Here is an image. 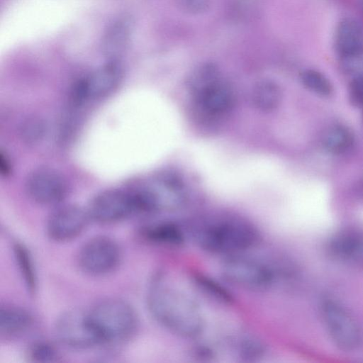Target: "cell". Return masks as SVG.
Returning <instances> with one entry per match:
<instances>
[{"instance_id":"obj_1","label":"cell","mask_w":363,"mask_h":363,"mask_svg":"<svg viewBox=\"0 0 363 363\" xmlns=\"http://www.w3.org/2000/svg\"><path fill=\"white\" fill-rule=\"evenodd\" d=\"M146 300L153 318L171 333L194 338L203 332L204 317L199 304L167 272L159 271L152 276Z\"/></svg>"},{"instance_id":"obj_2","label":"cell","mask_w":363,"mask_h":363,"mask_svg":"<svg viewBox=\"0 0 363 363\" xmlns=\"http://www.w3.org/2000/svg\"><path fill=\"white\" fill-rule=\"evenodd\" d=\"M188 238L202 250L226 257L246 253L261 242L259 230L252 223L238 218H220L186 230Z\"/></svg>"},{"instance_id":"obj_3","label":"cell","mask_w":363,"mask_h":363,"mask_svg":"<svg viewBox=\"0 0 363 363\" xmlns=\"http://www.w3.org/2000/svg\"><path fill=\"white\" fill-rule=\"evenodd\" d=\"M88 311L100 345L123 343L135 334L138 328L136 313L123 300L106 298Z\"/></svg>"},{"instance_id":"obj_4","label":"cell","mask_w":363,"mask_h":363,"mask_svg":"<svg viewBox=\"0 0 363 363\" xmlns=\"http://www.w3.org/2000/svg\"><path fill=\"white\" fill-rule=\"evenodd\" d=\"M221 273L228 282L253 291L268 290L278 280L277 271L272 264L247 252L226 257Z\"/></svg>"},{"instance_id":"obj_5","label":"cell","mask_w":363,"mask_h":363,"mask_svg":"<svg viewBox=\"0 0 363 363\" xmlns=\"http://www.w3.org/2000/svg\"><path fill=\"white\" fill-rule=\"evenodd\" d=\"M320 308L323 323L334 343L345 351L357 348L362 342V333L346 308L331 298L325 299Z\"/></svg>"},{"instance_id":"obj_6","label":"cell","mask_w":363,"mask_h":363,"mask_svg":"<svg viewBox=\"0 0 363 363\" xmlns=\"http://www.w3.org/2000/svg\"><path fill=\"white\" fill-rule=\"evenodd\" d=\"M55 332L59 341L73 349L86 350L100 345L89 311L67 310L57 319Z\"/></svg>"},{"instance_id":"obj_7","label":"cell","mask_w":363,"mask_h":363,"mask_svg":"<svg viewBox=\"0 0 363 363\" xmlns=\"http://www.w3.org/2000/svg\"><path fill=\"white\" fill-rule=\"evenodd\" d=\"M121 259L118 243L105 235H98L87 240L81 247L78 262L86 274L99 277L114 271Z\"/></svg>"},{"instance_id":"obj_8","label":"cell","mask_w":363,"mask_h":363,"mask_svg":"<svg viewBox=\"0 0 363 363\" xmlns=\"http://www.w3.org/2000/svg\"><path fill=\"white\" fill-rule=\"evenodd\" d=\"M88 212L91 219L101 223H112L138 214L133 190H106L91 201Z\"/></svg>"},{"instance_id":"obj_9","label":"cell","mask_w":363,"mask_h":363,"mask_svg":"<svg viewBox=\"0 0 363 363\" xmlns=\"http://www.w3.org/2000/svg\"><path fill=\"white\" fill-rule=\"evenodd\" d=\"M90 219L88 210L76 205L63 206L49 216L46 232L54 241L67 242L80 235Z\"/></svg>"},{"instance_id":"obj_10","label":"cell","mask_w":363,"mask_h":363,"mask_svg":"<svg viewBox=\"0 0 363 363\" xmlns=\"http://www.w3.org/2000/svg\"><path fill=\"white\" fill-rule=\"evenodd\" d=\"M29 196L41 204H55L62 201L67 193L65 179L56 171L41 168L33 171L26 182Z\"/></svg>"},{"instance_id":"obj_11","label":"cell","mask_w":363,"mask_h":363,"mask_svg":"<svg viewBox=\"0 0 363 363\" xmlns=\"http://www.w3.org/2000/svg\"><path fill=\"white\" fill-rule=\"evenodd\" d=\"M121 77L120 67L116 61H112L79 82L76 86L77 97L79 100L103 97L117 86Z\"/></svg>"},{"instance_id":"obj_12","label":"cell","mask_w":363,"mask_h":363,"mask_svg":"<svg viewBox=\"0 0 363 363\" xmlns=\"http://www.w3.org/2000/svg\"><path fill=\"white\" fill-rule=\"evenodd\" d=\"M328 250L335 259L347 264L363 266V233L345 230L335 234Z\"/></svg>"},{"instance_id":"obj_13","label":"cell","mask_w":363,"mask_h":363,"mask_svg":"<svg viewBox=\"0 0 363 363\" xmlns=\"http://www.w3.org/2000/svg\"><path fill=\"white\" fill-rule=\"evenodd\" d=\"M200 108L210 116H220L234 104V94L230 86L220 79L195 95Z\"/></svg>"},{"instance_id":"obj_14","label":"cell","mask_w":363,"mask_h":363,"mask_svg":"<svg viewBox=\"0 0 363 363\" xmlns=\"http://www.w3.org/2000/svg\"><path fill=\"white\" fill-rule=\"evenodd\" d=\"M335 47L343 59L363 55V27L355 19L346 18L338 23L335 34Z\"/></svg>"},{"instance_id":"obj_15","label":"cell","mask_w":363,"mask_h":363,"mask_svg":"<svg viewBox=\"0 0 363 363\" xmlns=\"http://www.w3.org/2000/svg\"><path fill=\"white\" fill-rule=\"evenodd\" d=\"M142 235L150 242L172 247L183 245L188 239L186 230L169 221L149 225L143 229Z\"/></svg>"},{"instance_id":"obj_16","label":"cell","mask_w":363,"mask_h":363,"mask_svg":"<svg viewBox=\"0 0 363 363\" xmlns=\"http://www.w3.org/2000/svg\"><path fill=\"white\" fill-rule=\"evenodd\" d=\"M33 318L26 309L15 306H4L0 309V334L14 337L23 334L32 325Z\"/></svg>"},{"instance_id":"obj_17","label":"cell","mask_w":363,"mask_h":363,"mask_svg":"<svg viewBox=\"0 0 363 363\" xmlns=\"http://www.w3.org/2000/svg\"><path fill=\"white\" fill-rule=\"evenodd\" d=\"M281 99L280 87L271 79L259 81L252 89V104L257 109L263 112H270L276 109Z\"/></svg>"},{"instance_id":"obj_18","label":"cell","mask_w":363,"mask_h":363,"mask_svg":"<svg viewBox=\"0 0 363 363\" xmlns=\"http://www.w3.org/2000/svg\"><path fill=\"white\" fill-rule=\"evenodd\" d=\"M354 143L351 130L343 125H333L323 134V145L330 153L343 155L350 151Z\"/></svg>"},{"instance_id":"obj_19","label":"cell","mask_w":363,"mask_h":363,"mask_svg":"<svg viewBox=\"0 0 363 363\" xmlns=\"http://www.w3.org/2000/svg\"><path fill=\"white\" fill-rule=\"evenodd\" d=\"M13 253L24 283L28 291L33 293L36 289L37 277L30 254L26 246L18 242L13 245Z\"/></svg>"},{"instance_id":"obj_20","label":"cell","mask_w":363,"mask_h":363,"mask_svg":"<svg viewBox=\"0 0 363 363\" xmlns=\"http://www.w3.org/2000/svg\"><path fill=\"white\" fill-rule=\"evenodd\" d=\"M219 79L218 67L213 63H205L198 67L190 75L189 88L195 96Z\"/></svg>"},{"instance_id":"obj_21","label":"cell","mask_w":363,"mask_h":363,"mask_svg":"<svg viewBox=\"0 0 363 363\" xmlns=\"http://www.w3.org/2000/svg\"><path fill=\"white\" fill-rule=\"evenodd\" d=\"M126 21L116 22L108 31L105 38V51L108 56L117 57L124 49L129 35Z\"/></svg>"},{"instance_id":"obj_22","label":"cell","mask_w":363,"mask_h":363,"mask_svg":"<svg viewBox=\"0 0 363 363\" xmlns=\"http://www.w3.org/2000/svg\"><path fill=\"white\" fill-rule=\"evenodd\" d=\"M194 280L199 289L216 301L224 303H230L233 301L231 294L213 279L203 274H197L194 275Z\"/></svg>"},{"instance_id":"obj_23","label":"cell","mask_w":363,"mask_h":363,"mask_svg":"<svg viewBox=\"0 0 363 363\" xmlns=\"http://www.w3.org/2000/svg\"><path fill=\"white\" fill-rule=\"evenodd\" d=\"M301 80L306 88L318 95L329 96L333 92V86L328 79L317 70L303 71L301 75Z\"/></svg>"},{"instance_id":"obj_24","label":"cell","mask_w":363,"mask_h":363,"mask_svg":"<svg viewBox=\"0 0 363 363\" xmlns=\"http://www.w3.org/2000/svg\"><path fill=\"white\" fill-rule=\"evenodd\" d=\"M46 124L39 117L26 119L20 128V133L24 141L35 143L41 140L46 133Z\"/></svg>"},{"instance_id":"obj_25","label":"cell","mask_w":363,"mask_h":363,"mask_svg":"<svg viewBox=\"0 0 363 363\" xmlns=\"http://www.w3.org/2000/svg\"><path fill=\"white\" fill-rule=\"evenodd\" d=\"M28 357L35 362H50L58 357L55 347L47 341H36L28 348Z\"/></svg>"},{"instance_id":"obj_26","label":"cell","mask_w":363,"mask_h":363,"mask_svg":"<svg viewBox=\"0 0 363 363\" xmlns=\"http://www.w3.org/2000/svg\"><path fill=\"white\" fill-rule=\"evenodd\" d=\"M237 347L240 356L245 359H257L262 357L265 351L263 345L252 337L240 340Z\"/></svg>"},{"instance_id":"obj_27","label":"cell","mask_w":363,"mask_h":363,"mask_svg":"<svg viewBox=\"0 0 363 363\" xmlns=\"http://www.w3.org/2000/svg\"><path fill=\"white\" fill-rule=\"evenodd\" d=\"M349 99L355 106H363V74L357 76L350 82Z\"/></svg>"},{"instance_id":"obj_28","label":"cell","mask_w":363,"mask_h":363,"mask_svg":"<svg viewBox=\"0 0 363 363\" xmlns=\"http://www.w3.org/2000/svg\"><path fill=\"white\" fill-rule=\"evenodd\" d=\"M181 9L189 13L197 14L205 11L211 0H177Z\"/></svg>"},{"instance_id":"obj_29","label":"cell","mask_w":363,"mask_h":363,"mask_svg":"<svg viewBox=\"0 0 363 363\" xmlns=\"http://www.w3.org/2000/svg\"><path fill=\"white\" fill-rule=\"evenodd\" d=\"M0 171L5 176L9 174L11 171V166L8 158L2 152L0 154Z\"/></svg>"}]
</instances>
